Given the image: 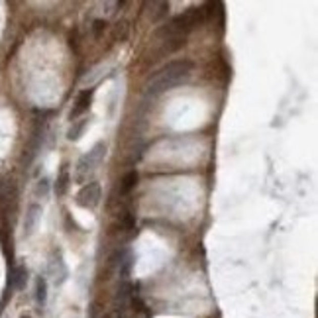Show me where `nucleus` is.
Returning a JSON list of instances; mask_svg holds the SVG:
<instances>
[{"label": "nucleus", "mask_w": 318, "mask_h": 318, "mask_svg": "<svg viewBox=\"0 0 318 318\" xmlns=\"http://www.w3.org/2000/svg\"><path fill=\"white\" fill-rule=\"evenodd\" d=\"M191 71H193V63L191 61H173V63L165 65L145 85V92L155 96V94H161L165 90H171L173 87L181 85L183 81H187L191 77Z\"/></svg>", "instance_id": "f257e3e1"}, {"label": "nucleus", "mask_w": 318, "mask_h": 318, "mask_svg": "<svg viewBox=\"0 0 318 318\" xmlns=\"http://www.w3.org/2000/svg\"><path fill=\"white\" fill-rule=\"evenodd\" d=\"M106 155V145L102 143V141H98L90 151H88L87 155H83L81 157V161H79V165H77V175H75V179L79 181V183H83V181H87L88 175L96 169V165L104 159Z\"/></svg>", "instance_id": "f03ea898"}, {"label": "nucleus", "mask_w": 318, "mask_h": 318, "mask_svg": "<svg viewBox=\"0 0 318 318\" xmlns=\"http://www.w3.org/2000/svg\"><path fill=\"white\" fill-rule=\"evenodd\" d=\"M98 202H100V183L90 181V183H87L79 191V194H77V204L83 206V208H94Z\"/></svg>", "instance_id": "7ed1b4c3"}, {"label": "nucleus", "mask_w": 318, "mask_h": 318, "mask_svg": "<svg viewBox=\"0 0 318 318\" xmlns=\"http://www.w3.org/2000/svg\"><path fill=\"white\" fill-rule=\"evenodd\" d=\"M92 94H94V90L88 88V90H83V92L77 96V106H75L73 112H71V120L77 118L79 114H83L85 110H88V106H90V102H92Z\"/></svg>", "instance_id": "20e7f679"}, {"label": "nucleus", "mask_w": 318, "mask_h": 318, "mask_svg": "<svg viewBox=\"0 0 318 318\" xmlns=\"http://www.w3.org/2000/svg\"><path fill=\"white\" fill-rule=\"evenodd\" d=\"M26 281H28V271H26V267H24V265L14 267L12 273H10V285H12L16 291H22V289L26 287Z\"/></svg>", "instance_id": "39448f33"}, {"label": "nucleus", "mask_w": 318, "mask_h": 318, "mask_svg": "<svg viewBox=\"0 0 318 318\" xmlns=\"http://www.w3.org/2000/svg\"><path fill=\"white\" fill-rule=\"evenodd\" d=\"M71 185V177H69V169L67 167H63L61 169V173L57 177V181H55V187H53V191L57 196H63V194L67 193V189H69Z\"/></svg>", "instance_id": "423d86ee"}, {"label": "nucleus", "mask_w": 318, "mask_h": 318, "mask_svg": "<svg viewBox=\"0 0 318 318\" xmlns=\"http://www.w3.org/2000/svg\"><path fill=\"white\" fill-rule=\"evenodd\" d=\"M39 212H41V208H39L37 204H32V206H30V210L26 214V222H24L26 234H32V232H34L35 222H37V218H39Z\"/></svg>", "instance_id": "0eeeda50"}, {"label": "nucleus", "mask_w": 318, "mask_h": 318, "mask_svg": "<svg viewBox=\"0 0 318 318\" xmlns=\"http://www.w3.org/2000/svg\"><path fill=\"white\" fill-rule=\"evenodd\" d=\"M35 300H37V304H45V300H47V281L43 279V277H37L35 279Z\"/></svg>", "instance_id": "6e6552de"}, {"label": "nucleus", "mask_w": 318, "mask_h": 318, "mask_svg": "<svg viewBox=\"0 0 318 318\" xmlns=\"http://www.w3.org/2000/svg\"><path fill=\"white\" fill-rule=\"evenodd\" d=\"M87 124H88V120H79L77 124H73L71 126V130L67 132V138H69L71 141H75V140H79L81 136H83V132H85V128H87Z\"/></svg>", "instance_id": "1a4fd4ad"}, {"label": "nucleus", "mask_w": 318, "mask_h": 318, "mask_svg": "<svg viewBox=\"0 0 318 318\" xmlns=\"http://www.w3.org/2000/svg\"><path fill=\"white\" fill-rule=\"evenodd\" d=\"M136 183H138V171H130L128 175L124 177V181H122V193L132 191V189L136 187Z\"/></svg>", "instance_id": "9d476101"}, {"label": "nucleus", "mask_w": 318, "mask_h": 318, "mask_svg": "<svg viewBox=\"0 0 318 318\" xmlns=\"http://www.w3.org/2000/svg\"><path fill=\"white\" fill-rule=\"evenodd\" d=\"M132 255H128L126 259L122 261V267H120V275H122V279H128L130 277V271H132Z\"/></svg>", "instance_id": "9b49d317"}, {"label": "nucleus", "mask_w": 318, "mask_h": 318, "mask_svg": "<svg viewBox=\"0 0 318 318\" xmlns=\"http://www.w3.org/2000/svg\"><path fill=\"white\" fill-rule=\"evenodd\" d=\"M124 224H126V228H128V230L136 228V214H132V212H126V216H124Z\"/></svg>", "instance_id": "f8f14e48"}, {"label": "nucleus", "mask_w": 318, "mask_h": 318, "mask_svg": "<svg viewBox=\"0 0 318 318\" xmlns=\"http://www.w3.org/2000/svg\"><path fill=\"white\" fill-rule=\"evenodd\" d=\"M104 28H106L104 20H94V24H92V30H94V34H100Z\"/></svg>", "instance_id": "ddd939ff"}, {"label": "nucleus", "mask_w": 318, "mask_h": 318, "mask_svg": "<svg viewBox=\"0 0 318 318\" xmlns=\"http://www.w3.org/2000/svg\"><path fill=\"white\" fill-rule=\"evenodd\" d=\"M47 187H49L47 179H41V181H39V185H37V194H45L47 193Z\"/></svg>", "instance_id": "4468645a"}, {"label": "nucleus", "mask_w": 318, "mask_h": 318, "mask_svg": "<svg viewBox=\"0 0 318 318\" xmlns=\"http://www.w3.org/2000/svg\"><path fill=\"white\" fill-rule=\"evenodd\" d=\"M114 35H116V37H120V39L126 37V24H118V26H116V30H114Z\"/></svg>", "instance_id": "2eb2a0df"}, {"label": "nucleus", "mask_w": 318, "mask_h": 318, "mask_svg": "<svg viewBox=\"0 0 318 318\" xmlns=\"http://www.w3.org/2000/svg\"><path fill=\"white\" fill-rule=\"evenodd\" d=\"M22 318H30V316H22Z\"/></svg>", "instance_id": "dca6fc26"}]
</instances>
